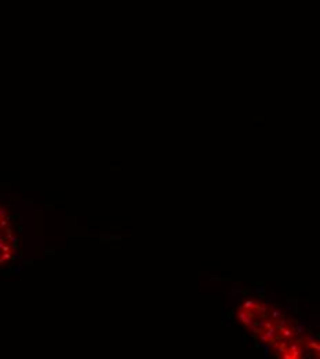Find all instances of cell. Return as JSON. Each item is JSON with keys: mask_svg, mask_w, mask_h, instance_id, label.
I'll list each match as a JSON object with an SVG mask.
<instances>
[{"mask_svg": "<svg viewBox=\"0 0 320 359\" xmlns=\"http://www.w3.org/2000/svg\"><path fill=\"white\" fill-rule=\"evenodd\" d=\"M3 218H7V211L4 209L0 207V220H3Z\"/></svg>", "mask_w": 320, "mask_h": 359, "instance_id": "obj_1", "label": "cell"}]
</instances>
